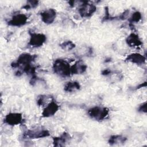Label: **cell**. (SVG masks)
Returning a JSON list of instances; mask_svg holds the SVG:
<instances>
[{
  "label": "cell",
  "mask_w": 147,
  "mask_h": 147,
  "mask_svg": "<svg viewBox=\"0 0 147 147\" xmlns=\"http://www.w3.org/2000/svg\"><path fill=\"white\" fill-rule=\"evenodd\" d=\"M126 42L130 47L138 48L142 45V42L140 37L136 33H130L126 38Z\"/></svg>",
  "instance_id": "7c38bea8"
},
{
  "label": "cell",
  "mask_w": 147,
  "mask_h": 147,
  "mask_svg": "<svg viewBox=\"0 0 147 147\" xmlns=\"http://www.w3.org/2000/svg\"><path fill=\"white\" fill-rule=\"evenodd\" d=\"M3 121L5 123L13 126L22 124L24 122V118L21 113H10L5 115Z\"/></svg>",
  "instance_id": "52a82bcc"
},
{
  "label": "cell",
  "mask_w": 147,
  "mask_h": 147,
  "mask_svg": "<svg viewBox=\"0 0 147 147\" xmlns=\"http://www.w3.org/2000/svg\"><path fill=\"white\" fill-rule=\"evenodd\" d=\"M93 49L92 47L90 46H83L78 48L75 54L78 56H83V57H90L93 55Z\"/></svg>",
  "instance_id": "2e32d148"
},
{
  "label": "cell",
  "mask_w": 147,
  "mask_h": 147,
  "mask_svg": "<svg viewBox=\"0 0 147 147\" xmlns=\"http://www.w3.org/2000/svg\"><path fill=\"white\" fill-rule=\"evenodd\" d=\"M50 136L49 130L45 129H29L24 132L23 138L25 139H38L48 137Z\"/></svg>",
  "instance_id": "277c9868"
},
{
  "label": "cell",
  "mask_w": 147,
  "mask_h": 147,
  "mask_svg": "<svg viewBox=\"0 0 147 147\" xmlns=\"http://www.w3.org/2000/svg\"><path fill=\"white\" fill-rule=\"evenodd\" d=\"M127 138L122 135L115 134L110 137L108 140V143L110 145H122L126 142Z\"/></svg>",
  "instance_id": "9a60e30c"
},
{
  "label": "cell",
  "mask_w": 147,
  "mask_h": 147,
  "mask_svg": "<svg viewBox=\"0 0 147 147\" xmlns=\"http://www.w3.org/2000/svg\"><path fill=\"white\" fill-rule=\"evenodd\" d=\"M81 4L78 9L79 15L83 18L91 17L96 10V6L88 1H81Z\"/></svg>",
  "instance_id": "5b68a950"
},
{
  "label": "cell",
  "mask_w": 147,
  "mask_h": 147,
  "mask_svg": "<svg viewBox=\"0 0 147 147\" xmlns=\"http://www.w3.org/2000/svg\"><path fill=\"white\" fill-rule=\"evenodd\" d=\"M39 1H28L27 3L23 6V8L26 10H29L36 7L38 5Z\"/></svg>",
  "instance_id": "44dd1931"
},
{
  "label": "cell",
  "mask_w": 147,
  "mask_h": 147,
  "mask_svg": "<svg viewBox=\"0 0 147 147\" xmlns=\"http://www.w3.org/2000/svg\"><path fill=\"white\" fill-rule=\"evenodd\" d=\"M60 47L63 50L65 51H70L75 48L76 45L72 41L66 40L60 43Z\"/></svg>",
  "instance_id": "ac0fdd59"
},
{
  "label": "cell",
  "mask_w": 147,
  "mask_h": 147,
  "mask_svg": "<svg viewBox=\"0 0 147 147\" xmlns=\"http://www.w3.org/2000/svg\"><path fill=\"white\" fill-rule=\"evenodd\" d=\"M53 99L51 96H48L45 95H41L38 96L37 99V104L39 106H44L47 101H51Z\"/></svg>",
  "instance_id": "ffe728a7"
},
{
  "label": "cell",
  "mask_w": 147,
  "mask_h": 147,
  "mask_svg": "<svg viewBox=\"0 0 147 147\" xmlns=\"http://www.w3.org/2000/svg\"><path fill=\"white\" fill-rule=\"evenodd\" d=\"M71 67L66 60L62 59H57L53 62L52 68L56 74L61 77L66 78L72 75Z\"/></svg>",
  "instance_id": "6da1fadb"
},
{
  "label": "cell",
  "mask_w": 147,
  "mask_h": 147,
  "mask_svg": "<svg viewBox=\"0 0 147 147\" xmlns=\"http://www.w3.org/2000/svg\"><path fill=\"white\" fill-rule=\"evenodd\" d=\"M71 69L72 75H80L86 71L87 65L82 60H79L71 65Z\"/></svg>",
  "instance_id": "5bb4252c"
},
{
  "label": "cell",
  "mask_w": 147,
  "mask_h": 147,
  "mask_svg": "<svg viewBox=\"0 0 147 147\" xmlns=\"http://www.w3.org/2000/svg\"><path fill=\"white\" fill-rule=\"evenodd\" d=\"M28 20V17L23 13H18L13 15L7 22V24L11 26L20 27L25 25Z\"/></svg>",
  "instance_id": "ba28073f"
},
{
  "label": "cell",
  "mask_w": 147,
  "mask_h": 147,
  "mask_svg": "<svg viewBox=\"0 0 147 147\" xmlns=\"http://www.w3.org/2000/svg\"><path fill=\"white\" fill-rule=\"evenodd\" d=\"M87 114L91 118L97 121H102L109 116V109L106 107L95 106L89 109Z\"/></svg>",
  "instance_id": "7a4b0ae2"
},
{
  "label": "cell",
  "mask_w": 147,
  "mask_h": 147,
  "mask_svg": "<svg viewBox=\"0 0 147 147\" xmlns=\"http://www.w3.org/2000/svg\"><path fill=\"white\" fill-rule=\"evenodd\" d=\"M56 11L52 8L47 9L40 13L41 19L42 21L45 24H52L56 17Z\"/></svg>",
  "instance_id": "30bf717a"
},
{
  "label": "cell",
  "mask_w": 147,
  "mask_h": 147,
  "mask_svg": "<svg viewBox=\"0 0 147 147\" xmlns=\"http://www.w3.org/2000/svg\"><path fill=\"white\" fill-rule=\"evenodd\" d=\"M141 18H142V14L140 11H136L134 12L129 19L130 25V26L133 25V24L138 23V22L140 21Z\"/></svg>",
  "instance_id": "d6986e66"
},
{
  "label": "cell",
  "mask_w": 147,
  "mask_h": 147,
  "mask_svg": "<svg viewBox=\"0 0 147 147\" xmlns=\"http://www.w3.org/2000/svg\"><path fill=\"white\" fill-rule=\"evenodd\" d=\"M80 87V84L78 82L70 81L64 85V90L67 92H74L79 90Z\"/></svg>",
  "instance_id": "e0dca14e"
},
{
  "label": "cell",
  "mask_w": 147,
  "mask_h": 147,
  "mask_svg": "<svg viewBox=\"0 0 147 147\" xmlns=\"http://www.w3.org/2000/svg\"><path fill=\"white\" fill-rule=\"evenodd\" d=\"M138 111L140 113H146V102H145L144 103H143L142 104H141L138 109Z\"/></svg>",
  "instance_id": "7402d4cb"
},
{
  "label": "cell",
  "mask_w": 147,
  "mask_h": 147,
  "mask_svg": "<svg viewBox=\"0 0 147 147\" xmlns=\"http://www.w3.org/2000/svg\"><path fill=\"white\" fill-rule=\"evenodd\" d=\"M146 82H144L143 83H141V84H140V85H138V86L137 87L136 89H139V88H142V87H146Z\"/></svg>",
  "instance_id": "603a6c76"
},
{
  "label": "cell",
  "mask_w": 147,
  "mask_h": 147,
  "mask_svg": "<svg viewBox=\"0 0 147 147\" xmlns=\"http://www.w3.org/2000/svg\"><path fill=\"white\" fill-rule=\"evenodd\" d=\"M36 57L37 55H32L29 53H23L18 56L16 61L11 64V66L14 68H18L20 69L18 71H20L25 66L32 64Z\"/></svg>",
  "instance_id": "3957f363"
},
{
  "label": "cell",
  "mask_w": 147,
  "mask_h": 147,
  "mask_svg": "<svg viewBox=\"0 0 147 147\" xmlns=\"http://www.w3.org/2000/svg\"><path fill=\"white\" fill-rule=\"evenodd\" d=\"M28 45L33 48H38L44 45L47 41L46 36L41 33L30 32Z\"/></svg>",
  "instance_id": "8992f818"
},
{
  "label": "cell",
  "mask_w": 147,
  "mask_h": 147,
  "mask_svg": "<svg viewBox=\"0 0 147 147\" xmlns=\"http://www.w3.org/2000/svg\"><path fill=\"white\" fill-rule=\"evenodd\" d=\"M125 61L130 62L137 65H142L146 62V57L139 53H132L127 56Z\"/></svg>",
  "instance_id": "4fadbf2b"
},
{
  "label": "cell",
  "mask_w": 147,
  "mask_h": 147,
  "mask_svg": "<svg viewBox=\"0 0 147 147\" xmlns=\"http://www.w3.org/2000/svg\"><path fill=\"white\" fill-rule=\"evenodd\" d=\"M71 140V136L67 132H63L60 136L53 138V145L60 147L64 146L68 144Z\"/></svg>",
  "instance_id": "8fae6325"
},
{
  "label": "cell",
  "mask_w": 147,
  "mask_h": 147,
  "mask_svg": "<svg viewBox=\"0 0 147 147\" xmlns=\"http://www.w3.org/2000/svg\"><path fill=\"white\" fill-rule=\"evenodd\" d=\"M59 105L53 99H52L49 103L45 106L43 109L41 116L42 118H49L56 114L59 110Z\"/></svg>",
  "instance_id": "9c48e42d"
}]
</instances>
